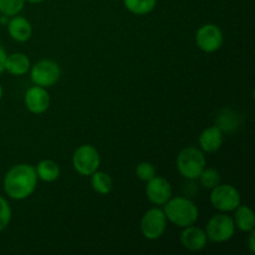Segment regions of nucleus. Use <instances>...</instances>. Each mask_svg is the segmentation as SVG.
Returning <instances> with one entry per match:
<instances>
[{
    "label": "nucleus",
    "instance_id": "1",
    "mask_svg": "<svg viewBox=\"0 0 255 255\" xmlns=\"http://www.w3.org/2000/svg\"><path fill=\"white\" fill-rule=\"evenodd\" d=\"M37 174L31 164L20 163L11 167L4 177V191L10 198L22 201L34 193Z\"/></svg>",
    "mask_w": 255,
    "mask_h": 255
},
{
    "label": "nucleus",
    "instance_id": "2",
    "mask_svg": "<svg viewBox=\"0 0 255 255\" xmlns=\"http://www.w3.org/2000/svg\"><path fill=\"white\" fill-rule=\"evenodd\" d=\"M167 221L173 223L179 228L193 226L198 221V208L191 199L186 197H174L171 198L163 208Z\"/></svg>",
    "mask_w": 255,
    "mask_h": 255
},
{
    "label": "nucleus",
    "instance_id": "3",
    "mask_svg": "<svg viewBox=\"0 0 255 255\" xmlns=\"http://www.w3.org/2000/svg\"><path fill=\"white\" fill-rule=\"evenodd\" d=\"M177 169L187 179H198L206 168V157L197 147H186L177 156Z\"/></svg>",
    "mask_w": 255,
    "mask_h": 255
},
{
    "label": "nucleus",
    "instance_id": "4",
    "mask_svg": "<svg viewBox=\"0 0 255 255\" xmlns=\"http://www.w3.org/2000/svg\"><path fill=\"white\" fill-rule=\"evenodd\" d=\"M209 201L211 204L219 212L228 213L233 212L239 204H242V197L238 189L231 184H221L211 189Z\"/></svg>",
    "mask_w": 255,
    "mask_h": 255
},
{
    "label": "nucleus",
    "instance_id": "5",
    "mask_svg": "<svg viewBox=\"0 0 255 255\" xmlns=\"http://www.w3.org/2000/svg\"><path fill=\"white\" fill-rule=\"evenodd\" d=\"M206 234L208 241L213 243H224L232 239L236 232V224L231 216L218 213L212 217L206 226Z\"/></svg>",
    "mask_w": 255,
    "mask_h": 255
},
{
    "label": "nucleus",
    "instance_id": "6",
    "mask_svg": "<svg viewBox=\"0 0 255 255\" xmlns=\"http://www.w3.org/2000/svg\"><path fill=\"white\" fill-rule=\"evenodd\" d=\"M101 158L100 153L91 144H82L77 147L72 156V166L81 176H91L99 169Z\"/></svg>",
    "mask_w": 255,
    "mask_h": 255
},
{
    "label": "nucleus",
    "instance_id": "7",
    "mask_svg": "<svg viewBox=\"0 0 255 255\" xmlns=\"http://www.w3.org/2000/svg\"><path fill=\"white\" fill-rule=\"evenodd\" d=\"M61 76L59 64L52 60H40L30 67V77L32 84L41 87H51L56 84Z\"/></svg>",
    "mask_w": 255,
    "mask_h": 255
},
{
    "label": "nucleus",
    "instance_id": "8",
    "mask_svg": "<svg viewBox=\"0 0 255 255\" xmlns=\"http://www.w3.org/2000/svg\"><path fill=\"white\" fill-rule=\"evenodd\" d=\"M141 233L148 241H157L164 234L167 228V218L163 209L151 208L141 219Z\"/></svg>",
    "mask_w": 255,
    "mask_h": 255
},
{
    "label": "nucleus",
    "instance_id": "9",
    "mask_svg": "<svg viewBox=\"0 0 255 255\" xmlns=\"http://www.w3.org/2000/svg\"><path fill=\"white\" fill-rule=\"evenodd\" d=\"M224 36L222 30L216 24L202 25L196 34V44L202 51L216 52L223 45Z\"/></svg>",
    "mask_w": 255,
    "mask_h": 255
},
{
    "label": "nucleus",
    "instance_id": "10",
    "mask_svg": "<svg viewBox=\"0 0 255 255\" xmlns=\"http://www.w3.org/2000/svg\"><path fill=\"white\" fill-rule=\"evenodd\" d=\"M147 198L156 206H164L172 198V186L163 177L154 176L146 186Z\"/></svg>",
    "mask_w": 255,
    "mask_h": 255
},
{
    "label": "nucleus",
    "instance_id": "11",
    "mask_svg": "<svg viewBox=\"0 0 255 255\" xmlns=\"http://www.w3.org/2000/svg\"><path fill=\"white\" fill-rule=\"evenodd\" d=\"M24 102L26 109L29 110L31 114L41 115L46 112V110L50 106V96L49 92L46 91L45 87L41 86H31L27 89L25 92Z\"/></svg>",
    "mask_w": 255,
    "mask_h": 255
},
{
    "label": "nucleus",
    "instance_id": "12",
    "mask_svg": "<svg viewBox=\"0 0 255 255\" xmlns=\"http://www.w3.org/2000/svg\"><path fill=\"white\" fill-rule=\"evenodd\" d=\"M207 242H208V238H207L206 232L194 224L183 228V232L181 233L182 246L191 252H199L204 249Z\"/></svg>",
    "mask_w": 255,
    "mask_h": 255
},
{
    "label": "nucleus",
    "instance_id": "13",
    "mask_svg": "<svg viewBox=\"0 0 255 255\" xmlns=\"http://www.w3.org/2000/svg\"><path fill=\"white\" fill-rule=\"evenodd\" d=\"M7 32L10 37L17 42H25L31 37L32 26L27 19L24 16L15 15L7 21Z\"/></svg>",
    "mask_w": 255,
    "mask_h": 255
},
{
    "label": "nucleus",
    "instance_id": "14",
    "mask_svg": "<svg viewBox=\"0 0 255 255\" xmlns=\"http://www.w3.org/2000/svg\"><path fill=\"white\" fill-rule=\"evenodd\" d=\"M223 131L218 126H211L204 129L199 136V146L203 152L213 153L218 151L223 144Z\"/></svg>",
    "mask_w": 255,
    "mask_h": 255
},
{
    "label": "nucleus",
    "instance_id": "15",
    "mask_svg": "<svg viewBox=\"0 0 255 255\" xmlns=\"http://www.w3.org/2000/svg\"><path fill=\"white\" fill-rule=\"evenodd\" d=\"M5 71L14 76H22L27 74L31 67L30 59L22 52H14L11 55H6L5 59Z\"/></svg>",
    "mask_w": 255,
    "mask_h": 255
},
{
    "label": "nucleus",
    "instance_id": "16",
    "mask_svg": "<svg viewBox=\"0 0 255 255\" xmlns=\"http://www.w3.org/2000/svg\"><path fill=\"white\" fill-rule=\"evenodd\" d=\"M233 212L234 224H236V227L239 231L246 232V233L253 231L255 228V214L251 207L239 204Z\"/></svg>",
    "mask_w": 255,
    "mask_h": 255
},
{
    "label": "nucleus",
    "instance_id": "17",
    "mask_svg": "<svg viewBox=\"0 0 255 255\" xmlns=\"http://www.w3.org/2000/svg\"><path fill=\"white\" fill-rule=\"evenodd\" d=\"M36 171L37 178L41 181L46 182V183H51L55 182L60 176V167L52 159H42L35 167Z\"/></svg>",
    "mask_w": 255,
    "mask_h": 255
},
{
    "label": "nucleus",
    "instance_id": "18",
    "mask_svg": "<svg viewBox=\"0 0 255 255\" xmlns=\"http://www.w3.org/2000/svg\"><path fill=\"white\" fill-rule=\"evenodd\" d=\"M91 186L96 193L106 196V194L111 193L112 189H114V179L111 178L109 173L97 169L96 172L91 174Z\"/></svg>",
    "mask_w": 255,
    "mask_h": 255
},
{
    "label": "nucleus",
    "instance_id": "19",
    "mask_svg": "<svg viewBox=\"0 0 255 255\" xmlns=\"http://www.w3.org/2000/svg\"><path fill=\"white\" fill-rule=\"evenodd\" d=\"M124 4L132 14L147 15L153 11L157 5V0H124Z\"/></svg>",
    "mask_w": 255,
    "mask_h": 255
},
{
    "label": "nucleus",
    "instance_id": "20",
    "mask_svg": "<svg viewBox=\"0 0 255 255\" xmlns=\"http://www.w3.org/2000/svg\"><path fill=\"white\" fill-rule=\"evenodd\" d=\"M201 184L207 189H212L221 183V174L214 168H204L198 177Z\"/></svg>",
    "mask_w": 255,
    "mask_h": 255
},
{
    "label": "nucleus",
    "instance_id": "21",
    "mask_svg": "<svg viewBox=\"0 0 255 255\" xmlns=\"http://www.w3.org/2000/svg\"><path fill=\"white\" fill-rule=\"evenodd\" d=\"M25 0H0V12L5 16H15L22 10Z\"/></svg>",
    "mask_w": 255,
    "mask_h": 255
},
{
    "label": "nucleus",
    "instance_id": "22",
    "mask_svg": "<svg viewBox=\"0 0 255 255\" xmlns=\"http://www.w3.org/2000/svg\"><path fill=\"white\" fill-rule=\"evenodd\" d=\"M136 176L138 177L141 181L148 182L156 176V168L149 162H142L136 167Z\"/></svg>",
    "mask_w": 255,
    "mask_h": 255
},
{
    "label": "nucleus",
    "instance_id": "23",
    "mask_svg": "<svg viewBox=\"0 0 255 255\" xmlns=\"http://www.w3.org/2000/svg\"><path fill=\"white\" fill-rule=\"evenodd\" d=\"M11 221V208L4 197L0 196V232L4 231Z\"/></svg>",
    "mask_w": 255,
    "mask_h": 255
},
{
    "label": "nucleus",
    "instance_id": "24",
    "mask_svg": "<svg viewBox=\"0 0 255 255\" xmlns=\"http://www.w3.org/2000/svg\"><path fill=\"white\" fill-rule=\"evenodd\" d=\"M249 239H248V247L249 251H251L252 254L255 253V231L253 229L252 232H249Z\"/></svg>",
    "mask_w": 255,
    "mask_h": 255
},
{
    "label": "nucleus",
    "instance_id": "25",
    "mask_svg": "<svg viewBox=\"0 0 255 255\" xmlns=\"http://www.w3.org/2000/svg\"><path fill=\"white\" fill-rule=\"evenodd\" d=\"M5 59H6V52H5V50L0 45V75L5 71Z\"/></svg>",
    "mask_w": 255,
    "mask_h": 255
},
{
    "label": "nucleus",
    "instance_id": "26",
    "mask_svg": "<svg viewBox=\"0 0 255 255\" xmlns=\"http://www.w3.org/2000/svg\"><path fill=\"white\" fill-rule=\"evenodd\" d=\"M25 1H29L31 4H39V2H42L44 0H25Z\"/></svg>",
    "mask_w": 255,
    "mask_h": 255
},
{
    "label": "nucleus",
    "instance_id": "27",
    "mask_svg": "<svg viewBox=\"0 0 255 255\" xmlns=\"http://www.w3.org/2000/svg\"><path fill=\"white\" fill-rule=\"evenodd\" d=\"M1 99H2V87L1 85H0V101H1Z\"/></svg>",
    "mask_w": 255,
    "mask_h": 255
},
{
    "label": "nucleus",
    "instance_id": "28",
    "mask_svg": "<svg viewBox=\"0 0 255 255\" xmlns=\"http://www.w3.org/2000/svg\"><path fill=\"white\" fill-rule=\"evenodd\" d=\"M0 15H1V12H0Z\"/></svg>",
    "mask_w": 255,
    "mask_h": 255
}]
</instances>
